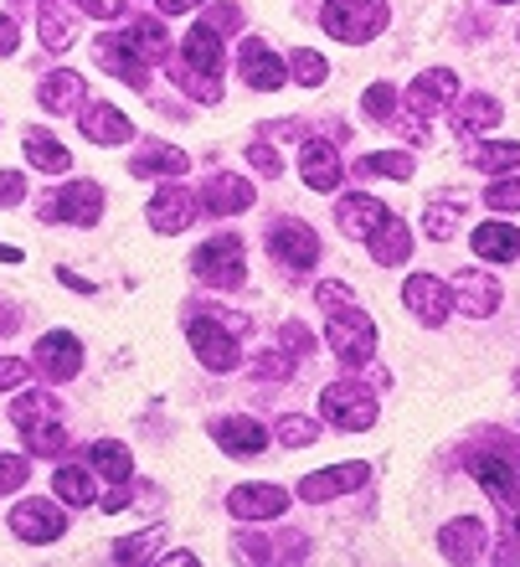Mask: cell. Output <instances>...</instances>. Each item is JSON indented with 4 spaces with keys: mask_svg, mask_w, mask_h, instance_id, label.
<instances>
[{
    "mask_svg": "<svg viewBox=\"0 0 520 567\" xmlns=\"http://www.w3.org/2000/svg\"><path fill=\"white\" fill-rule=\"evenodd\" d=\"M392 21L387 0H325V11H320V27L325 37L345 47H366L372 37H382Z\"/></svg>",
    "mask_w": 520,
    "mask_h": 567,
    "instance_id": "obj_1",
    "label": "cell"
},
{
    "mask_svg": "<svg viewBox=\"0 0 520 567\" xmlns=\"http://www.w3.org/2000/svg\"><path fill=\"white\" fill-rule=\"evenodd\" d=\"M330 351L345 361V367H366V361L376 357V326H372V315L356 310V305H345V310L330 315Z\"/></svg>",
    "mask_w": 520,
    "mask_h": 567,
    "instance_id": "obj_2",
    "label": "cell"
},
{
    "mask_svg": "<svg viewBox=\"0 0 520 567\" xmlns=\"http://www.w3.org/2000/svg\"><path fill=\"white\" fill-rule=\"evenodd\" d=\"M469 475L490 491L495 511H500V526H506V542H516L520 537V485H516V475H510V464L495 460V454H475V460H469Z\"/></svg>",
    "mask_w": 520,
    "mask_h": 567,
    "instance_id": "obj_3",
    "label": "cell"
},
{
    "mask_svg": "<svg viewBox=\"0 0 520 567\" xmlns=\"http://www.w3.org/2000/svg\"><path fill=\"white\" fill-rule=\"evenodd\" d=\"M320 408H325V419L335 423V429L345 433H361L376 423V398L366 392V382H330L325 392H320Z\"/></svg>",
    "mask_w": 520,
    "mask_h": 567,
    "instance_id": "obj_4",
    "label": "cell"
},
{
    "mask_svg": "<svg viewBox=\"0 0 520 567\" xmlns=\"http://www.w3.org/2000/svg\"><path fill=\"white\" fill-rule=\"evenodd\" d=\"M93 58H98L104 73L124 78L129 89H149V68H155V62L134 47L129 31H104V37H93Z\"/></svg>",
    "mask_w": 520,
    "mask_h": 567,
    "instance_id": "obj_5",
    "label": "cell"
},
{
    "mask_svg": "<svg viewBox=\"0 0 520 567\" xmlns=\"http://www.w3.org/2000/svg\"><path fill=\"white\" fill-rule=\"evenodd\" d=\"M42 217L46 223H77V227H93L104 217V186L98 181H67L58 196L42 202Z\"/></svg>",
    "mask_w": 520,
    "mask_h": 567,
    "instance_id": "obj_6",
    "label": "cell"
},
{
    "mask_svg": "<svg viewBox=\"0 0 520 567\" xmlns=\"http://www.w3.org/2000/svg\"><path fill=\"white\" fill-rule=\"evenodd\" d=\"M191 269L201 274L207 284H217V289H242V279H248V264H242V238H211L196 248Z\"/></svg>",
    "mask_w": 520,
    "mask_h": 567,
    "instance_id": "obj_7",
    "label": "cell"
},
{
    "mask_svg": "<svg viewBox=\"0 0 520 567\" xmlns=\"http://www.w3.org/2000/svg\"><path fill=\"white\" fill-rule=\"evenodd\" d=\"M268 254L279 258L283 269H314V264H320V238H314L310 223L283 217V223L268 227Z\"/></svg>",
    "mask_w": 520,
    "mask_h": 567,
    "instance_id": "obj_8",
    "label": "cell"
},
{
    "mask_svg": "<svg viewBox=\"0 0 520 567\" xmlns=\"http://www.w3.org/2000/svg\"><path fill=\"white\" fill-rule=\"evenodd\" d=\"M191 351L201 357V367L207 372H232L238 367V336H232V326H222V320H211V315H201V320H191Z\"/></svg>",
    "mask_w": 520,
    "mask_h": 567,
    "instance_id": "obj_9",
    "label": "cell"
},
{
    "mask_svg": "<svg viewBox=\"0 0 520 567\" xmlns=\"http://www.w3.org/2000/svg\"><path fill=\"white\" fill-rule=\"evenodd\" d=\"M448 289H454V310L469 315V320H485V315L500 310V299H506V289L490 279V274L479 269H464L448 279Z\"/></svg>",
    "mask_w": 520,
    "mask_h": 567,
    "instance_id": "obj_10",
    "label": "cell"
},
{
    "mask_svg": "<svg viewBox=\"0 0 520 567\" xmlns=\"http://www.w3.org/2000/svg\"><path fill=\"white\" fill-rule=\"evenodd\" d=\"M402 305L423 320V326H444L448 310H454V289L444 279H433V274H413V279L402 284Z\"/></svg>",
    "mask_w": 520,
    "mask_h": 567,
    "instance_id": "obj_11",
    "label": "cell"
},
{
    "mask_svg": "<svg viewBox=\"0 0 520 567\" xmlns=\"http://www.w3.org/2000/svg\"><path fill=\"white\" fill-rule=\"evenodd\" d=\"M11 532L21 542H37V547H46V542H62V532H67V516H62L52 501H21V506L11 511Z\"/></svg>",
    "mask_w": 520,
    "mask_h": 567,
    "instance_id": "obj_12",
    "label": "cell"
},
{
    "mask_svg": "<svg viewBox=\"0 0 520 567\" xmlns=\"http://www.w3.org/2000/svg\"><path fill=\"white\" fill-rule=\"evenodd\" d=\"M196 217H201V196L186 192V186H160L155 202H149V227L155 233H186Z\"/></svg>",
    "mask_w": 520,
    "mask_h": 567,
    "instance_id": "obj_13",
    "label": "cell"
},
{
    "mask_svg": "<svg viewBox=\"0 0 520 567\" xmlns=\"http://www.w3.org/2000/svg\"><path fill=\"white\" fill-rule=\"evenodd\" d=\"M227 511H232L238 522H273V516L289 511V491L253 480V485H238V491L227 495Z\"/></svg>",
    "mask_w": 520,
    "mask_h": 567,
    "instance_id": "obj_14",
    "label": "cell"
},
{
    "mask_svg": "<svg viewBox=\"0 0 520 567\" xmlns=\"http://www.w3.org/2000/svg\"><path fill=\"white\" fill-rule=\"evenodd\" d=\"M361 485H366V464L351 460V464H335V470H320V475H304L299 480V501L325 506V501H341V495L361 491Z\"/></svg>",
    "mask_w": 520,
    "mask_h": 567,
    "instance_id": "obj_15",
    "label": "cell"
},
{
    "mask_svg": "<svg viewBox=\"0 0 520 567\" xmlns=\"http://www.w3.org/2000/svg\"><path fill=\"white\" fill-rule=\"evenodd\" d=\"M392 212L376 202V196H366V192H351V196H341V207H335V227H341L345 238H356V243H372L376 238V227L387 223Z\"/></svg>",
    "mask_w": 520,
    "mask_h": 567,
    "instance_id": "obj_16",
    "label": "cell"
},
{
    "mask_svg": "<svg viewBox=\"0 0 520 567\" xmlns=\"http://www.w3.org/2000/svg\"><path fill=\"white\" fill-rule=\"evenodd\" d=\"M299 176H304L310 192H335L345 176L341 150L330 145V140H304V150H299Z\"/></svg>",
    "mask_w": 520,
    "mask_h": 567,
    "instance_id": "obj_17",
    "label": "cell"
},
{
    "mask_svg": "<svg viewBox=\"0 0 520 567\" xmlns=\"http://www.w3.org/2000/svg\"><path fill=\"white\" fill-rule=\"evenodd\" d=\"M201 207H207L211 217L248 212V207H253V186H248L242 176H232V171H217V176L201 181Z\"/></svg>",
    "mask_w": 520,
    "mask_h": 567,
    "instance_id": "obj_18",
    "label": "cell"
},
{
    "mask_svg": "<svg viewBox=\"0 0 520 567\" xmlns=\"http://www.w3.org/2000/svg\"><path fill=\"white\" fill-rule=\"evenodd\" d=\"M238 73H242V83H248V89H258V93L283 89V58L273 52V47H263V42H242Z\"/></svg>",
    "mask_w": 520,
    "mask_h": 567,
    "instance_id": "obj_19",
    "label": "cell"
},
{
    "mask_svg": "<svg viewBox=\"0 0 520 567\" xmlns=\"http://www.w3.org/2000/svg\"><path fill=\"white\" fill-rule=\"evenodd\" d=\"M37 367H42L46 377H58V382L77 377V367H83V346H77V336H67V330L42 336V341H37Z\"/></svg>",
    "mask_w": 520,
    "mask_h": 567,
    "instance_id": "obj_20",
    "label": "cell"
},
{
    "mask_svg": "<svg viewBox=\"0 0 520 567\" xmlns=\"http://www.w3.org/2000/svg\"><path fill=\"white\" fill-rule=\"evenodd\" d=\"M485 542H490L485 522H475V516H459V522H448L444 532H438V553H444L448 563H475V557L485 553Z\"/></svg>",
    "mask_w": 520,
    "mask_h": 567,
    "instance_id": "obj_21",
    "label": "cell"
},
{
    "mask_svg": "<svg viewBox=\"0 0 520 567\" xmlns=\"http://www.w3.org/2000/svg\"><path fill=\"white\" fill-rule=\"evenodd\" d=\"M211 439H217L227 454H238V460L242 454L253 460V454L268 449V429L258 419H211Z\"/></svg>",
    "mask_w": 520,
    "mask_h": 567,
    "instance_id": "obj_22",
    "label": "cell"
},
{
    "mask_svg": "<svg viewBox=\"0 0 520 567\" xmlns=\"http://www.w3.org/2000/svg\"><path fill=\"white\" fill-rule=\"evenodd\" d=\"M37 37H42L46 52H67L77 37V6L67 0H46L42 11H37Z\"/></svg>",
    "mask_w": 520,
    "mask_h": 567,
    "instance_id": "obj_23",
    "label": "cell"
},
{
    "mask_svg": "<svg viewBox=\"0 0 520 567\" xmlns=\"http://www.w3.org/2000/svg\"><path fill=\"white\" fill-rule=\"evenodd\" d=\"M454 93H459V78L448 73V68H428V73H417V83L407 89V109L428 120L433 109H444Z\"/></svg>",
    "mask_w": 520,
    "mask_h": 567,
    "instance_id": "obj_24",
    "label": "cell"
},
{
    "mask_svg": "<svg viewBox=\"0 0 520 567\" xmlns=\"http://www.w3.org/2000/svg\"><path fill=\"white\" fill-rule=\"evenodd\" d=\"M469 248H475L485 264H516V258H520V227H510V223H479L475 238H469Z\"/></svg>",
    "mask_w": 520,
    "mask_h": 567,
    "instance_id": "obj_25",
    "label": "cell"
},
{
    "mask_svg": "<svg viewBox=\"0 0 520 567\" xmlns=\"http://www.w3.org/2000/svg\"><path fill=\"white\" fill-rule=\"evenodd\" d=\"M83 93H89V83L77 73H46L37 99H42L46 114H77V109H83Z\"/></svg>",
    "mask_w": 520,
    "mask_h": 567,
    "instance_id": "obj_26",
    "label": "cell"
},
{
    "mask_svg": "<svg viewBox=\"0 0 520 567\" xmlns=\"http://www.w3.org/2000/svg\"><path fill=\"white\" fill-rule=\"evenodd\" d=\"M500 124V104H495L490 93H469L459 109H454V130H459L464 140H485Z\"/></svg>",
    "mask_w": 520,
    "mask_h": 567,
    "instance_id": "obj_27",
    "label": "cell"
},
{
    "mask_svg": "<svg viewBox=\"0 0 520 567\" xmlns=\"http://www.w3.org/2000/svg\"><path fill=\"white\" fill-rule=\"evenodd\" d=\"M83 135L93 140V145H124V140L134 135L129 114H119L114 104H93L83 109Z\"/></svg>",
    "mask_w": 520,
    "mask_h": 567,
    "instance_id": "obj_28",
    "label": "cell"
},
{
    "mask_svg": "<svg viewBox=\"0 0 520 567\" xmlns=\"http://www.w3.org/2000/svg\"><path fill=\"white\" fill-rule=\"evenodd\" d=\"M372 258L382 264V269L407 264V258H413V227L402 223V217H387V223L376 227V238H372Z\"/></svg>",
    "mask_w": 520,
    "mask_h": 567,
    "instance_id": "obj_29",
    "label": "cell"
},
{
    "mask_svg": "<svg viewBox=\"0 0 520 567\" xmlns=\"http://www.w3.org/2000/svg\"><path fill=\"white\" fill-rule=\"evenodd\" d=\"M186 150H176V145H149V150H139L129 161V176H139V181H170V176H180L186 171Z\"/></svg>",
    "mask_w": 520,
    "mask_h": 567,
    "instance_id": "obj_30",
    "label": "cell"
},
{
    "mask_svg": "<svg viewBox=\"0 0 520 567\" xmlns=\"http://www.w3.org/2000/svg\"><path fill=\"white\" fill-rule=\"evenodd\" d=\"M89 470L93 475H104V480H114V485H129L134 460H129V449H124L119 439H98V444H89Z\"/></svg>",
    "mask_w": 520,
    "mask_h": 567,
    "instance_id": "obj_31",
    "label": "cell"
},
{
    "mask_svg": "<svg viewBox=\"0 0 520 567\" xmlns=\"http://www.w3.org/2000/svg\"><path fill=\"white\" fill-rule=\"evenodd\" d=\"M417 165H413V155L407 150H372V155H361L356 161V176L361 181H372V176H382V181H407Z\"/></svg>",
    "mask_w": 520,
    "mask_h": 567,
    "instance_id": "obj_32",
    "label": "cell"
},
{
    "mask_svg": "<svg viewBox=\"0 0 520 567\" xmlns=\"http://www.w3.org/2000/svg\"><path fill=\"white\" fill-rule=\"evenodd\" d=\"M62 408H58V398L52 392H21L11 403V423L15 429H37V423H52Z\"/></svg>",
    "mask_w": 520,
    "mask_h": 567,
    "instance_id": "obj_33",
    "label": "cell"
},
{
    "mask_svg": "<svg viewBox=\"0 0 520 567\" xmlns=\"http://www.w3.org/2000/svg\"><path fill=\"white\" fill-rule=\"evenodd\" d=\"M21 433H27V449L37 454V460H62V454L73 449V439H67V429H62L58 419L37 423V429H21Z\"/></svg>",
    "mask_w": 520,
    "mask_h": 567,
    "instance_id": "obj_34",
    "label": "cell"
},
{
    "mask_svg": "<svg viewBox=\"0 0 520 567\" xmlns=\"http://www.w3.org/2000/svg\"><path fill=\"white\" fill-rule=\"evenodd\" d=\"M27 161L37 165V171H46V176H62V171H67V150L58 145V140L52 135H42V130H37V135H27Z\"/></svg>",
    "mask_w": 520,
    "mask_h": 567,
    "instance_id": "obj_35",
    "label": "cell"
},
{
    "mask_svg": "<svg viewBox=\"0 0 520 567\" xmlns=\"http://www.w3.org/2000/svg\"><path fill=\"white\" fill-rule=\"evenodd\" d=\"M52 491L62 495V501H67V506H93V475L89 470H73V464H67V470H58V475H52Z\"/></svg>",
    "mask_w": 520,
    "mask_h": 567,
    "instance_id": "obj_36",
    "label": "cell"
},
{
    "mask_svg": "<svg viewBox=\"0 0 520 567\" xmlns=\"http://www.w3.org/2000/svg\"><path fill=\"white\" fill-rule=\"evenodd\" d=\"M129 37H134V47H139V52H145L149 62H165V52H170V42H165V27L155 21V16H145V21H134Z\"/></svg>",
    "mask_w": 520,
    "mask_h": 567,
    "instance_id": "obj_37",
    "label": "cell"
},
{
    "mask_svg": "<svg viewBox=\"0 0 520 567\" xmlns=\"http://www.w3.org/2000/svg\"><path fill=\"white\" fill-rule=\"evenodd\" d=\"M469 161H475L479 171H510V165H520V145L516 140H490V145H479Z\"/></svg>",
    "mask_w": 520,
    "mask_h": 567,
    "instance_id": "obj_38",
    "label": "cell"
},
{
    "mask_svg": "<svg viewBox=\"0 0 520 567\" xmlns=\"http://www.w3.org/2000/svg\"><path fill=\"white\" fill-rule=\"evenodd\" d=\"M289 73H294L299 89H320L330 68H325V58H320V52H310V47H299L294 58H289Z\"/></svg>",
    "mask_w": 520,
    "mask_h": 567,
    "instance_id": "obj_39",
    "label": "cell"
},
{
    "mask_svg": "<svg viewBox=\"0 0 520 567\" xmlns=\"http://www.w3.org/2000/svg\"><path fill=\"white\" fill-rule=\"evenodd\" d=\"M273 439H279L283 449H304L320 439V423L304 419V413H289V419H279V433H273Z\"/></svg>",
    "mask_w": 520,
    "mask_h": 567,
    "instance_id": "obj_40",
    "label": "cell"
},
{
    "mask_svg": "<svg viewBox=\"0 0 520 567\" xmlns=\"http://www.w3.org/2000/svg\"><path fill=\"white\" fill-rule=\"evenodd\" d=\"M361 109H366V120L392 124V120H397V89H392V83H372V89H366V99H361Z\"/></svg>",
    "mask_w": 520,
    "mask_h": 567,
    "instance_id": "obj_41",
    "label": "cell"
},
{
    "mask_svg": "<svg viewBox=\"0 0 520 567\" xmlns=\"http://www.w3.org/2000/svg\"><path fill=\"white\" fill-rule=\"evenodd\" d=\"M27 480H31V460H27V454H0V495L21 491Z\"/></svg>",
    "mask_w": 520,
    "mask_h": 567,
    "instance_id": "obj_42",
    "label": "cell"
},
{
    "mask_svg": "<svg viewBox=\"0 0 520 567\" xmlns=\"http://www.w3.org/2000/svg\"><path fill=\"white\" fill-rule=\"evenodd\" d=\"M485 207L490 212H520V176L495 181L490 192H485Z\"/></svg>",
    "mask_w": 520,
    "mask_h": 567,
    "instance_id": "obj_43",
    "label": "cell"
},
{
    "mask_svg": "<svg viewBox=\"0 0 520 567\" xmlns=\"http://www.w3.org/2000/svg\"><path fill=\"white\" fill-rule=\"evenodd\" d=\"M155 542H160V532H155V526H149V532H134V537H124L119 547H114V563H139Z\"/></svg>",
    "mask_w": 520,
    "mask_h": 567,
    "instance_id": "obj_44",
    "label": "cell"
},
{
    "mask_svg": "<svg viewBox=\"0 0 520 567\" xmlns=\"http://www.w3.org/2000/svg\"><path fill=\"white\" fill-rule=\"evenodd\" d=\"M248 165H253L258 176H283V155L273 145H263V140H258V145H248Z\"/></svg>",
    "mask_w": 520,
    "mask_h": 567,
    "instance_id": "obj_45",
    "label": "cell"
},
{
    "mask_svg": "<svg viewBox=\"0 0 520 567\" xmlns=\"http://www.w3.org/2000/svg\"><path fill=\"white\" fill-rule=\"evenodd\" d=\"M27 202V176L21 171H0V207H21Z\"/></svg>",
    "mask_w": 520,
    "mask_h": 567,
    "instance_id": "obj_46",
    "label": "cell"
},
{
    "mask_svg": "<svg viewBox=\"0 0 520 567\" xmlns=\"http://www.w3.org/2000/svg\"><path fill=\"white\" fill-rule=\"evenodd\" d=\"M31 377V367L27 361H15V357H0V392H15L21 382Z\"/></svg>",
    "mask_w": 520,
    "mask_h": 567,
    "instance_id": "obj_47",
    "label": "cell"
},
{
    "mask_svg": "<svg viewBox=\"0 0 520 567\" xmlns=\"http://www.w3.org/2000/svg\"><path fill=\"white\" fill-rule=\"evenodd\" d=\"M454 227H459V217H454L448 207H433V212H428V238L448 243V238H454Z\"/></svg>",
    "mask_w": 520,
    "mask_h": 567,
    "instance_id": "obj_48",
    "label": "cell"
},
{
    "mask_svg": "<svg viewBox=\"0 0 520 567\" xmlns=\"http://www.w3.org/2000/svg\"><path fill=\"white\" fill-rule=\"evenodd\" d=\"M314 299H320V305H325V310L335 315V310H345V305H351V289L330 279V284H320V289H314Z\"/></svg>",
    "mask_w": 520,
    "mask_h": 567,
    "instance_id": "obj_49",
    "label": "cell"
},
{
    "mask_svg": "<svg viewBox=\"0 0 520 567\" xmlns=\"http://www.w3.org/2000/svg\"><path fill=\"white\" fill-rule=\"evenodd\" d=\"M279 346H289V351H299V357H304V351L314 346V336H310L304 326H299V320H289V326L279 330Z\"/></svg>",
    "mask_w": 520,
    "mask_h": 567,
    "instance_id": "obj_50",
    "label": "cell"
},
{
    "mask_svg": "<svg viewBox=\"0 0 520 567\" xmlns=\"http://www.w3.org/2000/svg\"><path fill=\"white\" fill-rule=\"evenodd\" d=\"M77 11H89V16H98V21H114V16L124 11V0H73Z\"/></svg>",
    "mask_w": 520,
    "mask_h": 567,
    "instance_id": "obj_51",
    "label": "cell"
},
{
    "mask_svg": "<svg viewBox=\"0 0 520 567\" xmlns=\"http://www.w3.org/2000/svg\"><path fill=\"white\" fill-rule=\"evenodd\" d=\"M253 372L258 377H289L294 372V361L289 357H263V361H253Z\"/></svg>",
    "mask_w": 520,
    "mask_h": 567,
    "instance_id": "obj_52",
    "label": "cell"
},
{
    "mask_svg": "<svg viewBox=\"0 0 520 567\" xmlns=\"http://www.w3.org/2000/svg\"><path fill=\"white\" fill-rule=\"evenodd\" d=\"M15 42H21V27H15L11 16H0V58H11Z\"/></svg>",
    "mask_w": 520,
    "mask_h": 567,
    "instance_id": "obj_53",
    "label": "cell"
},
{
    "mask_svg": "<svg viewBox=\"0 0 520 567\" xmlns=\"http://www.w3.org/2000/svg\"><path fill=\"white\" fill-rule=\"evenodd\" d=\"M207 21H211V27H217V31H232V27H238V21H242V11H232V6H217V11H211Z\"/></svg>",
    "mask_w": 520,
    "mask_h": 567,
    "instance_id": "obj_54",
    "label": "cell"
},
{
    "mask_svg": "<svg viewBox=\"0 0 520 567\" xmlns=\"http://www.w3.org/2000/svg\"><path fill=\"white\" fill-rule=\"evenodd\" d=\"M165 16H186V11H196V6H207V0H155Z\"/></svg>",
    "mask_w": 520,
    "mask_h": 567,
    "instance_id": "obj_55",
    "label": "cell"
},
{
    "mask_svg": "<svg viewBox=\"0 0 520 567\" xmlns=\"http://www.w3.org/2000/svg\"><path fill=\"white\" fill-rule=\"evenodd\" d=\"M98 506H104V511H124V506H134V501H129V491H124V485H114V491H108Z\"/></svg>",
    "mask_w": 520,
    "mask_h": 567,
    "instance_id": "obj_56",
    "label": "cell"
},
{
    "mask_svg": "<svg viewBox=\"0 0 520 567\" xmlns=\"http://www.w3.org/2000/svg\"><path fill=\"white\" fill-rule=\"evenodd\" d=\"M160 563H170V567H186V563H196V557H191V553H165Z\"/></svg>",
    "mask_w": 520,
    "mask_h": 567,
    "instance_id": "obj_57",
    "label": "cell"
},
{
    "mask_svg": "<svg viewBox=\"0 0 520 567\" xmlns=\"http://www.w3.org/2000/svg\"><path fill=\"white\" fill-rule=\"evenodd\" d=\"M0 264H21V254H15L11 243H0Z\"/></svg>",
    "mask_w": 520,
    "mask_h": 567,
    "instance_id": "obj_58",
    "label": "cell"
},
{
    "mask_svg": "<svg viewBox=\"0 0 520 567\" xmlns=\"http://www.w3.org/2000/svg\"><path fill=\"white\" fill-rule=\"evenodd\" d=\"M11 330H15V315H11V310H0V336H11Z\"/></svg>",
    "mask_w": 520,
    "mask_h": 567,
    "instance_id": "obj_59",
    "label": "cell"
},
{
    "mask_svg": "<svg viewBox=\"0 0 520 567\" xmlns=\"http://www.w3.org/2000/svg\"><path fill=\"white\" fill-rule=\"evenodd\" d=\"M490 6H516V0H490Z\"/></svg>",
    "mask_w": 520,
    "mask_h": 567,
    "instance_id": "obj_60",
    "label": "cell"
},
{
    "mask_svg": "<svg viewBox=\"0 0 520 567\" xmlns=\"http://www.w3.org/2000/svg\"><path fill=\"white\" fill-rule=\"evenodd\" d=\"M516 388H520V372H516Z\"/></svg>",
    "mask_w": 520,
    "mask_h": 567,
    "instance_id": "obj_61",
    "label": "cell"
}]
</instances>
